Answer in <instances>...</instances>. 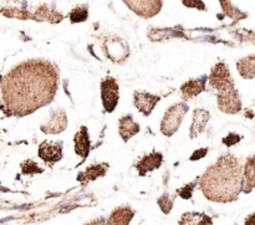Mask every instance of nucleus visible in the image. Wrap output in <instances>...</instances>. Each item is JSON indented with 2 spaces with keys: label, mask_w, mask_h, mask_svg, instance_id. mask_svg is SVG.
Instances as JSON below:
<instances>
[{
  "label": "nucleus",
  "mask_w": 255,
  "mask_h": 225,
  "mask_svg": "<svg viewBox=\"0 0 255 225\" xmlns=\"http://www.w3.org/2000/svg\"><path fill=\"white\" fill-rule=\"evenodd\" d=\"M59 72L50 61L31 59L10 70L1 80V110L24 117L46 106L57 91Z\"/></svg>",
  "instance_id": "1"
},
{
  "label": "nucleus",
  "mask_w": 255,
  "mask_h": 225,
  "mask_svg": "<svg viewBox=\"0 0 255 225\" xmlns=\"http://www.w3.org/2000/svg\"><path fill=\"white\" fill-rule=\"evenodd\" d=\"M202 193L208 201L228 203L243 192V168L233 154L221 157L199 179Z\"/></svg>",
  "instance_id": "2"
},
{
  "label": "nucleus",
  "mask_w": 255,
  "mask_h": 225,
  "mask_svg": "<svg viewBox=\"0 0 255 225\" xmlns=\"http://www.w3.org/2000/svg\"><path fill=\"white\" fill-rule=\"evenodd\" d=\"M188 112V106L183 102L174 104L164 113L161 122V132L166 137H172L181 127L184 116Z\"/></svg>",
  "instance_id": "3"
},
{
  "label": "nucleus",
  "mask_w": 255,
  "mask_h": 225,
  "mask_svg": "<svg viewBox=\"0 0 255 225\" xmlns=\"http://www.w3.org/2000/svg\"><path fill=\"white\" fill-rule=\"evenodd\" d=\"M209 85L218 94H223V92L236 89L231 71L224 62H218L214 65L211 75H209Z\"/></svg>",
  "instance_id": "4"
},
{
  "label": "nucleus",
  "mask_w": 255,
  "mask_h": 225,
  "mask_svg": "<svg viewBox=\"0 0 255 225\" xmlns=\"http://www.w3.org/2000/svg\"><path fill=\"white\" fill-rule=\"evenodd\" d=\"M102 49H104L105 55L116 64H122L129 56V47L127 46V44L121 37H107V39H105Z\"/></svg>",
  "instance_id": "5"
},
{
  "label": "nucleus",
  "mask_w": 255,
  "mask_h": 225,
  "mask_svg": "<svg viewBox=\"0 0 255 225\" xmlns=\"http://www.w3.org/2000/svg\"><path fill=\"white\" fill-rule=\"evenodd\" d=\"M102 105L106 112H114L120 100V87L114 77H106L101 82Z\"/></svg>",
  "instance_id": "6"
},
{
  "label": "nucleus",
  "mask_w": 255,
  "mask_h": 225,
  "mask_svg": "<svg viewBox=\"0 0 255 225\" xmlns=\"http://www.w3.org/2000/svg\"><path fill=\"white\" fill-rule=\"evenodd\" d=\"M218 107L222 112L228 114H236L242 110V100L236 89L217 95Z\"/></svg>",
  "instance_id": "7"
},
{
  "label": "nucleus",
  "mask_w": 255,
  "mask_h": 225,
  "mask_svg": "<svg viewBox=\"0 0 255 225\" xmlns=\"http://www.w3.org/2000/svg\"><path fill=\"white\" fill-rule=\"evenodd\" d=\"M67 127V116L64 110L56 109L50 113L46 123L42 124L40 128L45 134H59L64 132Z\"/></svg>",
  "instance_id": "8"
},
{
  "label": "nucleus",
  "mask_w": 255,
  "mask_h": 225,
  "mask_svg": "<svg viewBox=\"0 0 255 225\" xmlns=\"http://www.w3.org/2000/svg\"><path fill=\"white\" fill-rule=\"evenodd\" d=\"M125 4L133 12L144 19L154 16L161 11L162 1L158 0H139V1H125Z\"/></svg>",
  "instance_id": "9"
},
{
  "label": "nucleus",
  "mask_w": 255,
  "mask_h": 225,
  "mask_svg": "<svg viewBox=\"0 0 255 225\" xmlns=\"http://www.w3.org/2000/svg\"><path fill=\"white\" fill-rule=\"evenodd\" d=\"M40 158L46 164L52 166L56 162L61 161L62 158V142H50L44 141L39 146V152H37Z\"/></svg>",
  "instance_id": "10"
},
{
  "label": "nucleus",
  "mask_w": 255,
  "mask_h": 225,
  "mask_svg": "<svg viewBox=\"0 0 255 225\" xmlns=\"http://www.w3.org/2000/svg\"><path fill=\"white\" fill-rule=\"evenodd\" d=\"M161 101V97L156 96V95H151L148 92L136 91L133 94V104L134 107L138 110L144 116H149L153 111L154 106Z\"/></svg>",
  "instance_id": "11"
},
{
  "label": "nucleus",
  "mask_w": 255,
  "mask_h": 225,
  "mask_svg": "<svg viewBox=\"0 0 255 225\" xmlns=\"http://www.w3.org/2000/svg\"><path fill=\"white\" fill-rule=\"evenodd\" d=\"M163 162V154L159 152H152V153L147 154V156L142 157L136 164V169L141 177L146 176L148 172L154 171V169L159 168Z\"/></svg>",
  "instance_id": "12"
},
{
  "label": "nucleus",
  "mask_w": 255,
  "mask_h": 225,
  "mask_svg": "<svg viewBox=\"0 0 255 225\" xmlns=\"http://www.w3.org/2000/svg\"><path fill=\"white\" fill-rule=\"evenodd\" d=\"M110 168L109 163H99L94 164V166L89 167V168L85 169L84 172L79 173L77 176V181L80 182L82 187H86L90 182L96 181L97 178H101L105 177L107 173V169Z\"/></svg>",
  "instance_id": "13"
},
{
  "label": "nucleus",
  "mask_w": 255,
  "mask_h": 225,
  "mask_svg": "<svg viewBox=\"0 0 255 225\" xmlns=\"http://www.w3.org/2000/svg\"><path fill=\"white\" fill-rule=\"evenodd\" d=\"M74 142H75V152H76V154L81 157L82 162L86 161L87 156H89L90 151H91V143H90L87 127L82 126L81 128H80V131L75 134Z\"/></svg>",
  "instance_id": "14"
},
{
  "label": "nucleus",
  "mask_w": 255,
  "mask_h": 225,
  "mask_svg": "<svg viewBox=\"0 0 255 225\" xmlns=\"http://www.w3.org/2000/svg\"><path fill=\"white\" fill-rule=\"evenodd\" d=\"M206 82L207 77L189 80V81L184 82L181 87V95L183 97V100L188 101V100L194 99L199 94H202L206 90Z\"/></svg>",
  "instance_id": "15"
},
{
  "label": "nucleus",
  "mask_w": 255,
  "mask_h": 225,
  "mask_svg": "<svg viewBox=\"0 0 255 225\" xmlns=\"http://www.w3.org/2000/svg\"><path fill=\"white\" fill-rule=\"evenodd\" d=\"M209 118H211V113H209V111H207V110H203V109L194 110L193 123H192L191 132H189V137H191L192 139H194L196 137H198L199 134L203 133Z\"/></svg>",
  "instance_id": "16"
},
{
  "label": "nucleus",
  "mask_w": 255,
  "mask_h": 225,
  "mask_svg": "<svg viewBox=\"0 0 255 225\" xmlns=\"http://www.w3.org/2000/svg\"><path fill=\"white\" fill-rule=\"evenodd\" d=\"M139 129H141V127H139V124L137 122L133 121V117L131 114H126L122 118H120L119 132L120 136H121V138L125 142H127L132 137L136 136L139 132Z\"/></svg>",
  "instance_id": "17"
},
{
  "label": "nucleus",
  "mask_w": 255,
  "mask_h": 225,
  "mask_svg": "<svg viewBox=\"0 0 255 225\" xmlns=\"http://www.w3.org/2000/svg\"><path fill=\"white\" fill-rule=\"evenodd\" d=\"M62 19H64V15L61 12L56 11L55 9H50L47 5H41L32 12V20L35 21H47L51 24H57L62 21Z\"/></svg>",
  "instance_id": "18"
},
{
  "label": "nucleus",
  "mask_w": 255,
  "mask_h": 225,
  "mask_svg": "<svg viewBox=\"0 0 255 225\" xmlns=\"http://www.w3.org/2000/svg\"><path fill=\"white\" fill-rule=\"evenodd\" d=\"M134 212L129 207H120L116 208L106 221L107 225H129Z\"/></svg>",
  "instance_id": "19"
},
{
  "label": "nucleus",
  "mask_w": 255,
  "mask_h": 225,
  "mask_svg": "<svg viewBox=\"0 0 255 225\" xmlns=\"http://www.w3.org/2000/svg\"><path fill=\"white\" fill-rule=\"evenodd\" d=\"M255 187V156L248 157L243 168V192L251 193Z\"/></svg>",
  "instance_id": "20"
},
{
  "label": "nucleus",
  "mask_w": 255,
  "mask_h": 225,
  "mask_svg": "<svg viewBox=\"0 0 255 225\" xmlns=\"http://www.w3.org/2000/svg\"><path fill=\"white\" fill-rule=\"evenodd\" d=\"M237 70L239 75L246 80H252L255 77V55L239 59L237 61Z\"/></svg>",
  "instance_id": "21"
},
{
  "label": "nucleus",
  "mask_w": 255,
  "mask_h": 225,
  "mask_svg": "<svg viewBox=\"0 0 255 225\" xmlns=\"http://www.w3.org/2000/svg\"><path fill=\"white\" fill-rule=\"evenodd\" d=\"M178 225H213V221L204 213H184Z\"/></svg>",
  "instance_id": "22"
},
{
  "label": "nucleus",
  "mask_w": 255,
  "mask_h": 225,
  "mask_svg": "<svg viewBox=\"0 0 255 225\" xmlns=\"http://www.w3.org/2000/svg\"><path fill=\"white\" fill-rule=\"evenodd\" d=\"M0 11H1V14L6 17H15V19H20V20L32 19L31 12L27 11L26 9H21V7L2 6Z\"/></svg>",
  "instance_id": "23"
},
{
  "label": "nucleus",
  "mask_w": 255,
  "mask_h": 225,
  "mask_svg": "<svg viewBox=\"0 0 255 225\" xmlns=\"http://www.w3.org/2000/svg\"><path fill=\"white\" fill-rule=\"evenodd\" d=\"M221 5H222V9H223L224 15L232 17V19H234L236 21H238V20H243L248 16L247 12H243L239 9H237V7H234L231 1H221Z\"/></svg>",
  "instance_id": "24"
},
{
  "label": "nucleus",
  "mask_w": 255,
  "mask_h": 225,
  "mask_svg": "<svg viewBox=\"0 0 255 225\" xmlns=\"http://www.w3.org/2000/svg\"><path fill=\"white\" fill-rule=\"evenodd\" d=\"M69 17L72 24L86 21V19L89 17V9L86 5H77L70 11Z\"/></svg>",
  "instance_id": "25"
},
{
  "label": "nucleus",
  "mask_w": 255,
  "mask_h": 225,
  "mask_svg": "<svg viewBox=\"0 0 255 225\" xmlns=\"http://www.w3.org/2000/svg\"><path fill=\"white\" fill-rule=\"evenodd\" d=\"M21 173L22 174H26V176H32V174H36V173H42L44 169L40 168L37 166V163L32 159H26L21 163Z\"/></svg>",
  "instance_id": "26"
},
{
  "label": "nucleus",
  "mask_w": 255,
  "mask_h": 225,
  "mask_svg": "<svg viewBox=\"0 0 255 225\" xmlns=\"http://www.w3.org/2000/svg\"><path fill=\"white\" fill-rule=\"evenodd\" d=\"M157 203H158L159 208H161V211L163 212L164 214H169L171 213L172 208H173L174 196H171V194H168V193L163 194L161 198L157 199Z\"/></svg>",
  "instance_id": "27"
},
{
  "label": "nucleus",
  "mask_w": 255,
  "mask_h": 225,
  "mask_svg": "<svg viewBox=\"0 0 255 225\" xmlns=\"http://www.w3.org/2000/svg\"><path fill=\"white\" fill-rule=\"evenodd\" d=\"M198 182H199V178L197 179V181H194V182H192V183L184 186L183 188L178 189V191H177V193H178L183 199L188 201V199L192 198V193H193V191H194V187L197 186V183H198Z\"/></svg>",
  "instance_id": "28"
},
{
  "label": "nucleus",
  "mask_w": 255,
  "mask_h": 225,
  "mask_svg": "<svg viewBox=\"0 0 255 225\" xmlns=\"http://www.w3.org/2000/svg\"><path fill=\"white\" fill-rule=\"evenodd\" d=\"M241 141H242V136H239V134L237 133H229L228 136H226L223 138V143L226 144L227 147L234 146V144L239 143Z\"/></svg>",
  "instance_id": "29"
},
{
  "label": "nucleus",
  "mask_w": 255,
  "mask_h": 225,
  "mask_svg": "<svg viewBox=\"0 0 255 225\" xmlns=\"http://www.w3.org/2000/svg\"><path fill=\"white\" fill-rule=\"evenodd\" d=\"M207 153H208V149H207V148H199V149H197V151L194 152L193 154H192L191 158H189V159H191V161H198V159L204 158Z\"/></svg>",
  "instance_id": "30"
},
{
  "label": "nucleus",
  "mask_w": 255,
  "mask_h": 225,
  "mask_svg": "<svg viewBox=\"0 0 255 225\" xmlns=\"http://www.w3.org/2000/svg\"><path fill=\"white\" fill-rule=\"evenodd\" d=\"M183 4L186 5V6H189V7H197V9L206 10V6H204L203 1H184Z\"/></svg>",
  "instance_id": "31"
},
{
  "label": "nucleus",
  "mask_w": 255,
  "mask_h": 225,
  "mask_svg": "<svg viewBox=\"0 0 255 225\" xmlns=\"http://www.w3.org/2000/svg\"><path fill=\"white\" fill-rule=\"evenodd\" d=\"M246 225H255V213L247 217V218H246Z\"/></svg>",
  "instance_id": "32"
},
{
  "label": "nucleus",
  "mask_w": 255,
  "mask_h": 225,
  "mask_svg": "<svg viewBox=\"0 0 255 225\" xmlns=\"http://www.w3.org/2000/svg\"><path fill=\"white\" fill-rule=\"evenodd\" d=\"M85 225H107V224L104 219H94V221H91L90 223H87Z\"/></svg>",
  "instance_id": "33"
}]
</instances>
